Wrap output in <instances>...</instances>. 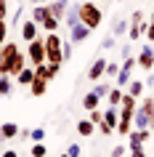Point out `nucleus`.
<instances>
[{
	"mask_svg": "<svg viewBox=\"0 0 154 157\" xmlns=\"http://www.w3.org/2000/svg\"><path fill=\"white\" fill-rule=\"evenodd\" d=\"M77 13H80V21L88 27V29H98V27H101V21H104V13H101V8H98L96 0L77 3Z\"/></svg>",
	"mask_w": 154,
	"mask_h": 157,
	"instance_id": "1",
	"label": "nucleus"
},
{
	"mask_svg": "<svg viewBox=\"0 0 154 157\" xmlns=\"http://www.w3.org/2000/svg\"><path fill=\"white\" fill-rule=\"evenodd\" d=\"M133 128H154V96L141 99L133 115Z\"/></svg>",
	"mask_w": 154,
	"mask_h": 157,
	"instance_id": "2",
	"label": "nucleus"
},
{
	"mask_svg": "<svg viewBox=\"0 0 154 157\" xmlns=\"http://www.w3.org/2000/svg\"><path fill=\"white\" fill-rule=\"evenodd\" d=\"M43 40H45V61L64 64V53H61L64 37H58V32H45V35H43Z\"/></svg>",
	"mask_w": 154,
	"mask_h": 157,
	"instance_id": "3",
	"label": "nucleus"
},
{
	"mask_svg": "<svg viewBox=\"0 0 154 157\" xmlns=\"http://www.w3.org/2000/svg\"><path fill=\"white\" fill-rule=\"evenodd\" d=\"M146 27H149V21H146V13H144L141 8L133 11V13H130V19H128V37H130L133 43L141 40V37L146 35Z\"/></svg>",
	"mask_w": 154,
	"mask_h": 157,
	"instance_id": "4",
	"label": "nucleus"
},
{
	"mask_svg": "<svg viewBox=\"0 0 154 157\" xmlns=\"http://www.w3.org/2000/svg\"><path fill=\"white\" fill-rule=\"evenodd\" d=\"M27 61L32 67H37V64L45 61V40H43V35L35 37L32 43H27Z\"/></svg>",
	"mask_w": 154,
	"mask_h": 157,
	"instance_id": "5",
	"label": "nucleus"
},
{
	"mask_svg": "<svg viewBox=\"0 0 154 157\" xmlns=\"http://www.w3.org/2000/svg\"><path fill=\"white\" fill-rule=\"evenodd\" d=\"M117 123H120V107L104 109V123L98 125V133H101V136H112V133L117 131Z\"/></svg>",
	"mask_w": 154,
	"mask_h": 157,
	"instance_id": "6",
	"label": "nucleus"
},
{
	"mask_svg": "<svg viewBox=\"0 0 154 157\" xmlns=\"http://www.w3.org/2000/svg\"><path fill=\"white\" fill-rule=\"evenodd\" d=\"M16 51H19V45L11 40H6L0 45V75H8V67L13 61V56H16Z\"/></svg>",
	"mask_w": 154,
	"mask_h": 157,
	"instance_id": "7",
	"label": "nucleus"
},
{
	"mask_svg": "<svg viewBox=\"0 0 154 157\" xmlns=\"http://www.w3.org/2000/svg\"><path fill=\"white\" fill-rule=\"evenodd\" d=\"M58 72H61V64H53V61H43V64L35 67V77H40V80H45V83L56 80Z\"/></svg>",
	"mask_w": 154,
	"mask_h": 157,
	"instance_id": "8",
	"label": "nucleus"
},
{
	"mask_svg": "<svg viewBox=\"0 0 154 157\" xmlns=\"http://www.w3.org/2000/svg\"><path fill=\"white\" fill-rule=\"evenodd\" d=\"M136 67H141V72H152V67H154V48L152 45H141V51L136 53Z\"/></svg>",
	"mask_w": 154,
	"mask_h": 157,
	"instance_id": "9",
	"label": "nucleus"
},
{
	"mask_svg": "<svg viewBox=\"0 0 154 157\" xmlns=\"http://www.w3.org/2000/svg\"><path fill=\"white\" fill-rule=\"evenodd\" d=\"M149 136H152V128H133V131L128 133V149L144 147L146 141H149Z\"/></svg>",
	"mask_w": 154,
	"mask_h": 157,
	"instance_id": "10",
	"label": "nucleus"
},
{
	"mask_svg": "<svg viewBox=\"0 0 154 157\" xmlns=\"http://www.w3.org/2000/svg\"><path fill=\"white\" fill-rule=\"evenodd\" d=\"M106 61H109V59H93V64L88 67V80H90V83H98V80H104Z\"/></svg>",
	"mask_w": 154,
	"mask_h": 157,
	"instance_id": "11",
	"label": "nucleus"
},
{
	"mask_svg": "<svg viewBox=\"0 0 154 157\" xmlns=\"http://www.w3.org/2000/svg\"><path fill=\"white\" fill-rule=\"evenodd\" d=\"M90 32H93V29H88V27L82 24V21H77L74 27H69V40H72L74 45H77V43H85Z\"/></svg>",
	"mask_w": 154,
	"mask_h": 157,
	"instance_id": "12",
	"label": "nucleus"
},
{
	"mask_svg": "<svg viewBox=\"0 0 154 157\" xmlns=\"http://www.w3.org/2000/svg\"><path fill=\"white\" fill-rule=\"evenodd\" d=\"M45 6H48V13L53 19L64 21V13H66V8H69V0H51V3H45Z\"/></svg>",
	"mask_w": 154,
	"mask_h": 157,
	"instance_id": "13",
	"label": "nucleus"
},
{
	"mask_svg": "<svg viewBox=\"0 0 154 157\" xmlns=\"http://www.w3.org/2000/svg\"><path fill=\"white\" fill-rule=\"evenodd\" d=\"M35 37H40V24H35L32 19H27L21 24V40L24 43H32Z\"/></svg>",
	"mask_w": 154,
	"mask_h": 157,
	"instance_id": "14",
	"label": "nucleus"
},
{
	"mask_svg": "<svg viewBox=\"0 0 154 157\" xmlns=\"http://www.w3.org/2000/svg\"><path fill=\"white\" fill-rule=\"evenodd\" d=\"M32 80H35V67H32V64H27L24 69L13 77V83L21 85V88H29V85H32Z\"/></svg>",
	"mask_w": 154,
	"mask_h": 157,
	"instance_id": "15",
	"label": "nucleus"
},
{
	"mask_svg": "<svg viewBox=\"0 0 154 157\" xmlns=\"http://www.w3.org/2000/svg\"><path fill=\"white\" fill-rule=\"evenodd\" d=\"M24 67H27V53L16 51V56H13V61H11V67H8V75H11V77H16Z\"/></svg>",
	"mask_w": 154,
	"mask_h": 157,
	"instance_id": "16",
	"label": "nucleus"
},
{
	"mask_svg": "<svg viewBox=\"0 0 154 157\" xmlns=\"http://www.w3.org/2000/svg\"><path fill=\"white\" fill-rule=\"evenodd\" d=\"M93 133H96V125L90 123L88 117H85V120H77V136H82V139H90Z\"/></svg>",
	"mask_w": 154,
	"mask_h": 157,
	"instance_id": "17",
	"label": "nucleus"
},
{
	"mask_svg": "<svg viewBox=\"0 0 154 157\" xmlns=\"http://www.w3.org/2000/svg\"><path fill=\"white\" fill-rule=\"evenodd\" d=\"M19 131H21V128H19L16 123H3V125H0V136H3L6 141H13L19 136Z\"/></svg>",
	"mask_w": 154,
	"mask_h": 157,
	"instance_id": "18",
	"label": "nucleus"
},
{
	"mask_svg": "<svg viewBox=\"0 0 154 157\" xmlns=\"http://www.w3.org/2000/svg\"><path fill=\"white\" fill-rule=\"evenodd\" d=\"M0 96L3 99L13 96V77L11 75H0Z\"/></svg>",
	"mask_w": 154,
	"mask_h": 157,
	"instance_id": "19",
	"label": "nucleus"
},
{
	"mask_svg": "<svg viewBox=\"0 0 154 157\" xmlns=\"http://www.w3.org/2000/svg\"><path fill=\"white\" fill-rule=\"evenodd\" d=\"M29 93H32L35 99L45 96V93H48V83H45V80H40V77H35V80H32V85H29Z\"/></svg>",
	"mask_w": 154,
	"mask_h": 157,
	"instance_id": "20",
	"label": "nucleus"
},
{
	"mask_svg": "<svg viewBox=\"0 0 154 157\" xmlns=\"http://www.w3.org/2000/svg\"><path fill=\"white\" fill-rule=\"evenodd\" d=\"M51 13H48V6H45V3H43V6H32V21L35 24H43V21H45V19H48Z\"/></svg>",
	"mask_w": 154,
	"mask_h": 157,
	"instance_id": "21",
	"label": "nucleus"
},
{
	"mask_svg": "<svg viewBox=\"0 0 154 157\" xmlns=\"http://www.w3.org/2000/svg\"><path fill=\"white\" fill-rule=\"evenodd\" d=\"M122 88L120 85H112V91H109V96H106V104H109V107H120V101H122Z\"/></svg>",
	"mask_w": 154,
	"mask_h": 157,
	"instance_id": "22",
	"label": "nucleus"
},
{
	"mask_svg": "<svg viewBox=\"0 0 154 157\" xmlns=\"http://www.w3.org/2000/svg\"><path fill=\"white\" fill-rule=\"evenodd\" d=\"M98 101H101V99L96 96V91H90V93H85V96H82L80 104H82V109H88V112H90V109H98Z\"/></svg>",
	"mask_w": 154,
	"mask_h": 157,
	"instance_id": "23",
	"label": "nucleus"
},
{
	"mask_svg": "<svg viewBox=\"0 0 154 157\" xmlns=\"http://www.w3.org/2000/svg\"><path fill=\"white\" fill-rule=\"evenodd\" d=\"M144 88H146L144 80H130V83H128V93H130V96H136V99L144 96Z\"/></svg>",
	"mask_w": 154,
	"mask_h": 157,
	"instance_id": "24",
	"label": "nucleus"
},
{
	"mask_svg": "<svg viewBox=\"0 0 154 157\" xmlns=\"http://www.w3.org/2000/svg\"><path fill=\"white\" fill-rule=\"evenodd\" d=\"M125 32H128V19H114L112 21V35L114 37H122Z\"/></svg>",
	"mask_w": 154,
	"mask_h": 157,
	"instance_id": "25",
	"label": "nucleus"
},
{
	"mask_svg": "<svg viewBox=\"0 0 154 157\" xmlns=\"http://www.w3.org/2000/svg\"><path fill=\"white\" fill-rule=\"evenodd\" d=\"M77 21H80V13H77V6H69V8H66V13H64V24H66V27H74Z\"/></svg>",
	"mask_w": 154,
	"mask_h": 157,
	"instance_id": "26",
	"label": "nucleus"
},
{
	"mask_svg": "<svg viewBox=\"0 0 154 157\" xmlns=\"http://www.w3.org/2000/svg\"><path fill=\"white\" fill-rule=\"evenodd\" d=\"M112 80H106V83H96V88H93V91H96V96L98 99H106V96H109V91H112Z\"/></svg>",
	"mask_w": 154,
	"mask_h": 157,
	"instance_id": "27",
	"label": "nucleus"
},
{
	"mask_svg": "<svg viewBox=\"0 0 154 157\" xmlns=\"http://www.w3.org/2000/svg\"><path fill=\"white\" fill-rule=\"evenodd\" d=\"M117 72H120V61H106V72H104V77H106V80H112V83H114Z\"/></svg>",
	"mask_w": 154,
	"mask_h": 157,
	"instance_id": "28",
	"label": "nucleus"
},
{
	"mask_svg": "<svg viewBox=\"0 0 154 157\" xmlns=\"http://www.w3.org/2000/svg\"><path fill=\"white\" fill-rule=\"evenodd\" d=\"M58 24H61L58 19L48 16V19H45V21H43V24H40V29H43V32H58Z\"/></svg>",
	"mask_w": 154,
	"mask_h": 157,
	"instance_id": "29",
	"label": "nucleus"
},
{
	"mask_svg": "<svg viewBox=\"0 0 154 157\" xmlns=\"http://www.w3.org/2000/svg\"><path fill=\"white\" fill-rule=\"evenodd\" d=\"M29 155H32V157H45V155H48V147H45L43 141H35L32 149H29Z\"/></svg>",
	"mask_w": 154,
	"mask_h": 157,
	"instance_id": "30",
	"label": "nucleus"
},
{
	"mask_svg": "<svg viewBox=\"0 0 154 157\" xmlns=\"http://www.w3.org/2000/svg\"><path fill=\"white\" fill-rule=\"evenodd\" d=\"M88 120L98 128V125L104 123V112H101V109H90V112H88Z\"/></svg>",
	"mask_w": 154,
	"mask_h": 157,
	"instance_id": "31",
	"label": "nucleus"
},
{
	"mask_svg": "<svg viewBox=\"0 0 154 157\" xmlns=\"http://www.w3.org/2000/svg\"><path fill=\"white\" fill-rule=\"evenodd\" d=\"M130 149L125 147V144H117V147H112V152H109V157H125Z\"/></svg>",
	"mask_w": 154,
	"mask_h": 157,
	"instance_id": "32",
	"label": "nucleus"
},
{
	"mask_svg": "<svg viewBox=\"0 0 154 157\" xmlns=\"http://www.w3.org/2000/svg\"><path fill=\"white\" fill-rule=\"evenodd\" d=\"M6 40H8V21H6V19H0V45H3Z\"/></svg>",
	"mask_w": 154,
	"mask_h": 157,
	"instance_id": "33",
	"label": "nucleus"
},
{
	"mask_svg": "<svg viewBox=\"0 0 154 157\" xmlns=\"http://www.w3.org/2000/svg\"><path fill=\"white\" fill-rule=\"evenodd\" d=\"M29 139L32 141H43L45 139V128H32V131H29Z\"/></svg>",
	"mask_w": 154,
	"mask_h": 157,
	"instance_id": "34",
	"label": "nucleus"
},
{
	"mask_svg": "<svg viewBox=\"0 0 154 157\" xmlns=\"http://www.w3.org/2000/svg\"><path fill=\"white\" fill-rule=\"evenodd\" d=\"M66 155H69V157H80V155H82L80 144H69V147H66Z\"/></svg>",
	"mask_w": 154,
	"mask_h": 157,
	"instance_id": "35",
	"label": "nucleus"
},
{
	"mask_svg": "<svg viewBox=\"0 0 154 157\" xmlns=\"http://www.w3.org/2000/svg\"><path fill=\"white\" fill-rule=\"evenodd\" d=\"M114 45H117V40H114V35H109V37H104V40H101V48H104V51L114 48Z\"/></svg>",
	"mask_w": 154,
	"mask_h": 157,
	"instance_id": "36",
	"label": "nucleus"
},
{
	"mask_svg": "<svg viewBox=\"0 0 154 157\" xmlns=\"http://www.w3.org/2000/svg\"><path fill=\"white\" fill-rule=\"evenodd\" d=\"M61 53H64V61H69V59H72V40L61 45Z\"/></svg>",
	"mask_w": 154,
	"mask_h": 157,
	"instance_id": "37",
	"label": "nucleus"
},
{
	"mask_svg": "<svg viewBox=\"0 0 154 157\" xmlns=\"http://www.w3.org/2000/svg\"><path fill=\"white\" fill-rule=\"evenodd\" d=\"M149 43H154V21H149V27H146V35H144Z\"/></svg>",
	"mask_w": 154,
	"mask_h": 157,
	"instance_id": "38",
	"label": "nucleus"
},
{
	"mask_svg": "<svg viewBox=\"0 0 154 157\" xmlns=\"http://www.w3.org/2000/svg\"><path fill=\"white\" fill-rule=\"evenodd\" d=\"M8 16V0H0V19Z\"/></svg>",
	"mask_w": 154,
	"mask_h": 157,
	"instance_id": "39",
	"label": "nucleus"
},
{
	"mask_svg": "<svg viewBox=\"0 0 154 157\" xmlns=\"http://www.w3.org/2000/svg\"><path fill=\"white\" fill-rule=\"evenodd\" d=\"M130 157H146L144 147H138V149H130Z\"/></svg>",
	"mask_w": 154,
	"mask_h": 157,
	"instance_id": "40",
	"label": "nucleus"
},
{
	"mask_svg": "<svg viewBox=\"0 0 154 157\" xmlns=\"http://www.w3.org/2000/svg\"><path fill=\"white\" fill-rule=\"evenodd\" d=\"M0 157H19V152H16V149H6Z\"/></svg>",
	"mask_w": 154,
	"mask_h": 157,
	"instance_id": "41",
	"label": "nucleus"
},
{
	"mask_svg": "<svg viewBox=\"0 0 154 157\" xmlns=\"http://www.w3.org/2000/svg\"><path fill=\"white\" fill-rule=\"evenodd\" d=\"M21 13H24V8H16V16H13V27H19V19H21Z\"/></svg>",
	"mask_w": 154,
	"mask_h": 157,
	"instance_id": "42",
	"label": "nucleus"
},
{
	"mask_svg": "<svg viewBox=\"0 0 154 157\" xmlns=\"http://www.w3.org/2000/svg\"><path fill=\"white\" fill-rule=\"evenodd\" d=\"M144 83H146V85H152V88H154V75H149V77L144 80Z\"/></svg>",
	"mask_w": 154,
	"mask_h": 157,
	"instance_id": "43",
	"label": "nucleus"
},
{
	"mask_svg": "<svg viewBox=\"0 0 154 157\" xmlns=\"http://www.w3.org/2000/svg\"><path fill=\"white\" fill-rule=\"evenodd\" d=\"M29 3H32V6H43V3H45V0H29Z\"/></svg>",
	"mask_w": 154,
	"mask_h": 157,
	"instance_id": "44",
	"label": "nucleus"
},
{
	"mask_svg": "<svg viewBox=\"0 0 154 157\" xmlns=\"http://www.w3.org/2000/svg\"><path fill=\"white\" fill-rule=\"evenodd\" d=\"M149 21H154V8H152V16H149Z\"/></svg>",
	"mask_w": 154,
	"mask_h": 157,
	"instance_id": "45",
	"label": "nucleus"
},
{
	"mask_svg": "<svg viewBox=\"0 0 154 157\" xmlns=\"http://www.w3.org/2000/svg\"><path fill=\"white\" fill-rule=\"evenodd\" d=\"M58 157H69V155H66V152H64V155H58Z\"/></svg>",
	"mask_w": 154,
	"mask_h": 157,
	"instance_id": "46",
	"label": "nucleus"
},
{
	"mask_svg": "<svg viewBox=\"0 0 154 157\" xmlns=\"http://www.w3.org/2000/svg\"><path fill=\"white\" fill-rule=\"evenodd\" d=\"M3 141H6V139H3V136H0V144H3Z\"/></svg>",
	"mask_w": 154,
	"mask_h": 157,
	"instance_id": "47",
	"label": "nucleus"
},
{
	"mask_svg": "<svg viewBox=\"0 0 154 157\" xmlns=\"http://www.w3.org/2000/svg\"><path fill=\"white\" fill-rule=\"evenodd\" d=\"M96 3H106V0H96Z\"/></svg>",
	"mask_w": 154,
	"mask_h": 157,
	"instance_id": "48",
	"label": "nucleus"
},
{
	"mask_svg": "<svg viewBox=\"0 0 154 157\" xmlns=\"http://www.w3.org/2000/svg\"><path fill=\"white\" fill-rule=\"evenodd\" d=\"M80 157H82V155H80Z\"/></svg>",
	"mask_w": 154,
	"mask_h": 157,
	"instance_id": "49",
	"label": "nucleus"
}]
</instances>
